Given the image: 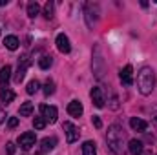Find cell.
Returning a JSON list of instances; mask_svg holds the SVG:
<instances>
[{
    "mask_svg": "<svg viewBox=\"0 0 157 155\" xmlns=\"http://www.w3.org/2000/svg\"><path fill=\"white\" fill-rule=\"evenodd\" d=\"M137 88H139V93L141 95H150L155 88V71L150 68V66H144L139 70L137 73Z\"/></svg>",
    "mask_w": 157,
    "mask_h": 155,
    "instance_id": "6da1fadb",
    "label": "cell"
},
{
    "mask_svg": "<svg viewBox=\"0 0 157 155\" xmlns=\"http://www.w3.org/2000/svg\"><path fill=\"white\" fill-rule=\"evenodd\" d=\"M106 141H108V148H110L113 153L122 155V152H124V130H122V126L112 124V126L108 128Z\"/></svg>",
    "mask_w": 157,
    "mask_h": 155,
    "instance_id": "7a4b0ae2",
    "label": "cell"
},
{
    "mask_svg": "<svg viewBox=\"0 0 157 155\" xmlns=\"http://www.w3.org/2000/svg\"><path fill=\"white\" fill-rule=\"evenodd\" d=\"M35 142H37V135L33 133V131H26V133H22L20 137H18V144H20V148L22 150H31L33 146H35Z\"/></svg>",
    "mask_w": 157,
    "mask_h": 155,
    "instance_id": "3957f363",
    "label": "cell"
},
{
    "mask_svg": "<svg viewBox=\"0 0 157 155\" xmlns=\"http://www.w3.org/2000/svg\"><path fill=\"white\" fill-rule=\"evenodd\" d=\"M62 130H64V133H66V141H68V144H73L75 141H78L80 131H78L77 126H73L71 122H64V124H62Z\"/></svg>",
    "mask_w": 157,
    "mask_h": 155,
    "instance_id": "277c9868",
    "label": "cell"
},
{
    "mask_svg": "<svg viewBox=\"0 0 157 155\" xmlns=\"http://www.w3.org/2000/svg\"><path fill=\"white\" fill-rule=\"evenodd\" d=\"M55 44H57V49H59L60 53H70V51H71V44H70V39H68L64 33L57 35V40H55Z\"/></svg>",
    "mask_w": 157,
    "mask_h": 155,
    "instance_id": "5b68a950",
    "label": "cell"
},
{
    "mask_svg": "<svg viewBox=\"0 0 157 155\" xmlns=\"http://www.w3.org/2000/svg\"><path fill=\"white\" fill-rule=\"evenodd\" d=\"M40 113H42V117L48 120V122H55L57 120V108L55 106H48V104H42L40 106Z\"/></svg>",
    "mask_w": 157,
    "mask_h": 155,
    "instance_id": "8992f818",
    "label": "cell"
},
{
    "mask_svg": "<svg viewBox=\"0 0 157 155\" xmlns=\"http://www.w3.org/2000/svg\"><path fill=\"white\" fill-rule=\"evenodd\" d=\"M90 97H91V100H93V104L97 106V108H104V93H102V89L101 88H91V91H90Z\"/></svg>",
    "mask_w": 157,
    "mask_h": 155,
    "instance_id": "52a82bcc",
    "label": "cell"
},
{
    "mask_svg": "<svg viewBox=\"0 0 157 155\" xmlns=\"http://www.w3.org/2000/svg\"><path fill=\"white\" fill-rule=\"evenodd\" d=\"M121 82L124 84V86H132L133 84V68L128 64V66H124L122 70H121Z\"/></svg>",
    "mask_w": 157,
    "mask_h": 155,
    "instance_id": "ba28073f",
    "label": "cell"
},
{
    "mask_svg": "<svg viewBox=\"0 0 157 155\" xmlns=\"http://www.w3.org/2000/svg\"><path fill=\"white\" fill-rule=\"evenodd\" d=\"M26 70H28V57L24 55L22 60L18 62V70H17V73H15V82H22V80H24V77H26Z\"/></svg>",
    "mask_w": 157,
    "mask_h": 155,
    "instance_id": "9c48e42d",
    "label": "cell"
},
{
    "mask_svg": "<svg viewBox=\"0 0 157 155\" xmlns=\"http://www.w3.org/2000/svg\"><path fill=\"white\" fill-rule=\"evenodd\" d=\"M130 126H132V130H133V131L143 133V131H146L148 122H146V120H143V119H139V117H132V119H130Z\"/></svg>",
    "mask_w": 157,
    "mask_h": 155,
    "instance_id": "30bf717a",
    "label": "cell"
},
{
    "mask_svg": "<svg viewBox=\"0 0 157 155\" xmlns=\"http://www.w3.org/2000/svg\"><path fill=\"white\" fill-rule=\"evenodd\" d=\"M82 112H84V108H82V104H80L78 100H71V102L68 104V113L71 117H80Z\"/></svg>",
    "mask_w": 157,
    "mask_h": 155,
    "instance_id": "8fae6325",
    "label": "cell"
},
{
    "mask_svg": "<svg viewBox=\"0 0 157 155\" xmlns=\"http://www.w3.org/2000/svg\"><path fill=\"white\" fill-rule=\"evenodd\" d=\"M128 152L132 155H141L143 153V142H141L139 139H132V141L128 142Z\"/></svg>",
    "mask_w": 157,
    "mask_h": 155,
    "instance_id": "7c38bea8",
    "label": "cell"
},
{
    "mask_svg": "<svg viewBox=\"0 0 157 155\" xmlns=\"http://www.w3.org/2000/svg\"><path fill=\"white\" fill-rule=\"evenodd\" d=\"M13 99H15V91L13 89H9V88H4L2 91H0V100L7 106L9 102H13Z\"/></svg>",
    "mask_w": 157,
    "mask_h": 155,
    "instance_id": "4fadbf2b",
    "label": "cell"
},
{
    "mask_svg": "<svg viewBox=\"0 0 157 155\" xmlns=\"http://www.w3.org/2000/svg\"><path fill=\"white\" fill-rule=\"evenodd\" d=\"M9 78H11V66L6 64L4 68H0V86H6Z\"/></svg>",
    "mask_w": 157,
    "mask_h": 155,
    "instance_id": "5bb4252c",
    "label": "cell"
},
{
    "mask_svg": "<svg viewBox=\"0 0 157 155\" xmlns=\"http://www.w3.org/2000/svg\"><path fill=\"white\" fill-rule=\"evenodd\" d=\"M18 39L17 37H13V35H9V37H6L4 39V46L9 49V51H15V49H18Z\"/></svg>",
    "mask_w": 157,
    "mask_h": 155,
    "instance_id": "9a60e30c",
    "label": "cell"
},
{
    "mask_svg": "<svg viewBox=\"0 0 157 155\" xmlns=\"http://www.w3.org/2000/svg\"><path fill=\"white\" fill-rule=\"evenodd\" d=\"M40 144H42V150H44V152H51V150L57 146V139H55V137H46V139H42Z\"/></svg>",
    "mask_w": 157,
    "mask_h": 155,
    "instance_id": "2e32d148",
    "label": "cell"
},
{
    "mask_svg": "<svg viewBox=\"0 0 157 155\" xmlns=\"http://www.w3.org/2000/svg\"><path fill=\"white\" fill-rule=\"evenodd\" d=\"M82 155H97V148L93 141H86L82 144Z\"/></svg>",
    "mask_w": 157,
    "mask_h": 155,
    "instance_id": "e0dca14e",
    "label": "cell"
},
{
    "mask_svg": "<svg viewBox=\"0 0 157 155\" xmlns=\"http://www.w3.org/2000/svg\"><path fill=\"white\" fill-rule=\"evenodd\" d=\"M18 113H20L22 117H29L31 113H33V102H29V100H28V102H24V104L20 106Z\"/></svg>",
    "mask_w": 157,
    "mask_h": 155,
    "instance_id": "ac0fdd59",
    "label": "cell"
},
{
    "mask_svg": "<svg viewBox=\"0 0 157 155\" xmlns=\"http://www.w3.org/2000/svg\"><path fill=\"white\" fill-rule=\"evenodd\" d=\"M40 13V6H39V2H29L28 4V15L31 17V18H35L37 15Z\"/></svg>",
    "mask_w": 157,
    "mask_h": 155,
    "instance_id": "d6986e66",
    "label": "cell"
},
{
    "mask_svg": "<svg viewBox=\"0 0 157 155\" xmlns=\"http://www.w3.org/2000/svg\"><path fill=\"white\" fill-rule=\"evenodd\" d=\"M51 64H53V59L49 57V55H42L39 60V66L42 68V70H49L51 68Z\"/></svg>",
    "mask_w": 157,
    "mask_h": 155,
    "instance_id": "ffe728a7",
    "label": "cell"
},
{
    "mask_svg": "<svg viewBox=\"0 0 157 155\" xmlns=\"http://www.w3.org/2000/svg\"><path fill=\"white\" fill-rule=\"evenodd\" d=\"M46 124H48V120H46L42 115L33 119V126H35V130H44V128H46Z\"/></svg>",
    "mask_w": 157,
    "mask_h": 155,
    "instance_id": "44dd1931",
    "label": "cell"
},
{
    "mask_svg": "<svg viewBox=\"0 0 157 155\" xmlns=\"http://www.w3.org/2000/svg\"><path fill=\"white\" fill-rule=\"evenodd\" d=\"M44 93H46L48 97L55 93V82H53V80H49V78L46 80V84H44Z\"/></svg>",
    "mask_w": 157,
    "mask_h": 155,
    "instance_id": "7402d4cb",
    "label": "cell"
},
{
    "mask_svg": "<svg viewBox=\"0 0 157 155\" xmlns=\"http://www.w3.org/2000/svg\"><path fill=\"white\" fill-rule=\"evenodd\" d=\"M39 88H40V84H39V82H37V80H31V82L28 84L26 91H28L29 95H33V93H37V91H39Z\"/></svg>",
    "mask_w": 157,
    "mask_h": 155,
    "instance_id": "603a6c76",
    "label": "cell"
},
{
    "mask_svg": "<svg viewBox=\"0 0 157 155\" xmlns=\"http://www.w3.org/2000/svg\"><path fill=\"white\" fill-rule=\"evenodd\" d=\"M44 17L46 18L53 17V2H46V6H44Z\"/></svg>",
    "mask_w": 157,
    "mask_h": 155,
    "instance_id": "cb8c5ba5",
    "label": "cell"
},
{
    "mask_svg": "<svg viewBox=\"0 0 157 155\" xmlns=\"http://www.w3.org/2000/svg\"><path fill=\"white\" fill-rule=\"evenodd\" d=\"M110 108L112 110H119V97L115 93H112V97H110Z\"/></svg>",
    "mask_w": 157,
    "mask_h": 155,
    "instance_id": "d4e9b609",
    "label": "cell"
},
{
    "mask_svg": "<svg viewBox=\"0 0 157 155\" xmlns=\"http://www.w3.org/2000/svg\"><path fill=\"white\" fill-rule=\"evenodd\" d=\"M7 126H9V128H17V126H18V117H9Z\"/></svg>",
    "mask_w": 157,
    "mask_h": 155,
    "instance_id": "484cf974",
    "label": "cell"
},
{
    "mask_svg": "<svg viewBox=\"0 0 157 155\" xmlns=\"http://www.w3.org/2000/svg\"><path fill=\"white\" fill-rule=\"evenodd\" d=\"M91 122H93V126H95V128H102V120H101L97 115L91 117Z\"/></svg>",
    "mask_w": 157,
    "mask_h": 155,
    "instance_id": "4316f807",
    "label": "cell"
},
{
    "mask_svg": "<svg viewBox=\"0 0 157 155\" xmlns=\"http://www.w3.org/2000/svg\"><path fill=\"white\" fill-rule=\"evenodd\" d=\"M6 152H7V155H15V144L13 142H7L6 144Z\"/></svg>",
    "mask_w": 157,
    "mask_h": 155,
    "instance_id": "83f0119b",
    "label": "cell"
},
{
    "mask_svg": "<svg viewBox=\"0 0 157 155\" xmlns=\"http://www.w3.org/2000/svg\"><path fill=\"white\" fill-rule=\"evenodd\" d=\"M4 120H6V112H4V110L0 108V124H2Z\"/></svg>",
    "mask_w": 157,
    "mask_h": 155,
    "instance_id": "f1b7e54d",
    "label": "cell"
},
{
    "mask_svg": "<svg viewBox=\"0 0 157 155\" xmlns=\"http://www.w3.org/2000/svg\"><path fill=\"white\" fill-rule=\"evenodd\" d=\"M152 120H154V126H155V130H157V113L154 115V119H152Z\"/></svg>",
    "mask_w": 157,
    "mask_h": 155,
    "instance_id": "f546056e",
    "label": "cell"
},
{
    "mask_svg": "<svg viewBox=\"0 0 157 155\" xmlns=\"http://www.w3.org/2000/svg\"><path fill=\"white\" fill-rule=\"evenodd\" d=\"M7 4V0H0V6H6Z\"/></svg>",
    "mask_w": 157,
    "mask_h": 155,
    "instance_id": "4dcf8cb0",
    "label": "cell"
},
{
    "mask_svg": "<svg viewBox=\"0 0 157 155\" xmlns=\"http://www.w3.org/2000/svg\"><path fill=\"white\" fill-rule=\"evenodd\" d=\"M35 155H42V153H35Z\"/></svg>",
    "mask_w": 157,
    "mask_h": 155,
    "instance_id": "1f68e13d",
    "label": "cell"
}]
</instances>
